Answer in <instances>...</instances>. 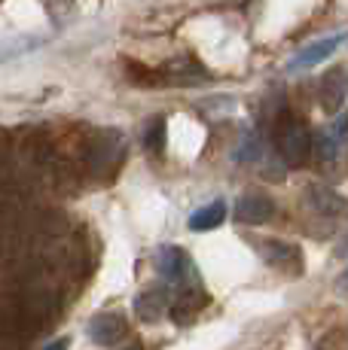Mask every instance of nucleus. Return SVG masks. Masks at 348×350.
<instances>
[{
	"mask_svg": "<svg viewBox=\"0 0 348 350\" xmlns=\"http://www.w3.org/2000/svg\"><path fill=\"white\" fill-rule=\"evenodd\" d=\"M275 217V201L263 192H247L236 204V219L245 226H263Z\"/></svg>",
	"mask_w": 348,
	"mask_h": 350,
	"instance_id": "39448f33",
	"label": "nucleus"
},
{
	"mask_svg": "<svg viewBox=\"0 0 348 350\" xmlns=\"http://www.w3.org/2000/svg\"><path fill=\"white\" fill-rule=\"evenodd\" d=\"M306 204H309L312 213H318V217H324V219H339L348 213V198L324 183H312L309 189H306Z\"/></svg>",
	"mask_w": 348,
	"mask_h": 350,
	"instance_id": "f03ea898",
	"label": "nucleus"
},
{
	"mask_svg": "<svg viewBox=\"0 0 348 350\" xmlns=\"http://www.w3.org/2000/svg\"><path fill=\"white\" fill-rule=\"evenodd\" d=\"M345 40H348V31L333 33V37H324V40H314V43H309L306 49H299L297 55H293V62L287 64V70H306V67H314V64L327 62L339 46H345Z\"/></svg>",
	"mask_w": 348,
	"mask_h": 350,
	"instance_id": "20e7f679",
	"label": "nucleus"
},
{
	"mask_svg": "<svg viewBox=\"0 0 348 350\" xmlns=\"http://www.w3.org/2000/svg\"><path fill=\"white\" fill-rule=\"evenodd\" d=\"M343 250H348V241H345V247H343Z\"/></svg>",
	"mask_w": 348,
	"mask_h": 350,
	"instance_id": "4468645a",
	"label": "nucleus"
},
{
	"mask_svg": "<svg viewBox=\"0 0 348 350\" xmlns=\"http://www.w3.org/2000/svg\"><path fill=\"white\" fill-rule=\"evenodd\" d=\"M343 77H339V70H330L324 77V83H321V107H324L327 113H336L339 107H343Z\"/></svg>",
	"mask_w": 348,
	"mask_h": 350,
	"instance_id": "1a4fd4ad",
	"label": "nucleus"
},
{
	"mask_svg": "<svg viewBox=\"0 0 348 350\" xmlns=\"http://www.w3.org/2000/svg\"><path fill=\"white\" fill-rule=\"evenodd\" d=\"M263 256L278 268V271H293L299 274L303 268V253H299L297 244H287V241H278V238H269L263 244Z\"/></svg>",
	"mask_w": 348,
	"mask_h": 350,
	"instance_id": "423d86ee",
	"label": "nucleus"
},
{
	"mask_svg": "<svg viewBox=\"0 0 348 350\" xmlns=\"http://www.w3.org/2000/svg\"><path fill=\"white\" fill-rule=\"evenodd\" d=\"M71 347V338H58V341H52V345H46L43 350H68Z\"/></svg>",
	"mask_w": 348,
	"mask_h": 350,
	"instance_id": "f8f14e48",
	"label": "nucleus"
},
{
	"mask_svg": "<svg viewBox=\"0 0 348 350\" xmlns=\"http://www.w3.org/2000/svg\"><path fill=\"white\" fill-rule=\"evenodd\" d=\"M339 286H343V289H348V268L343 271V278H339Z\"/></svg>",
	"mask_w": 348,
	"mask_h": 350,
	"instance_id": "ddd939ff",
	"label": "nucleus"
},
{
	"mask_svg": "<svg viewBox=\"0 0 348 350\" xmlns=\"http://www.w3.org/2000/svg\"><path fill=\"white\" fill-rule=\"evenodd\" d=\"M156 268L165 280L177 284V280H184L186 274L192 271V259L180 250V247H162V250L156 253Z\"/></svg>",
	"mask_w": 348,
	"mask_h": 350,
	"instance_id": "0eeeda50",
	"label": "nucleus"
},
{
	"mask_svg": "<svg viewBox=\"0 0 348 350\" xmlns=\"http://www.w3.org/2000/svg\"><path fill=\"white\" fill-rule=\"evenodd\" d=\"M162 144H165V122L162 119H156V122L150 125V131H147V150L159 152L162 150Z\"/></svg>",
	"mask_w": 348,
	"mask_h": 350,
	"instance_id": "9b49d317",
	"label": "nucleus"
},
{
	"mask_svg": "<svg viewBox=\"0 0 348 350\" xmlns=\"http://www.w3.org/2000/svg\"><path fill=\"white\" fill-rule=\"evenodd\" d=\"M89 335H92V341L95 345H101V347H116L119 341L129 335V323H125V317L119 311H104V314H98V317H92L89 320Z\"/></svg>",
	"mask_w": 348,
	"mask_h": 350,
	"instance_id": "7ed1b4c3",
	"label": "nucleus"
},
{
	"mask_svg": "<svg viewBox=\"0 0 348 350\" xmlns=\"http://www.w3.org/2000/svg\"><path fill=\"white\" fill-rule=\"evenodd\" d=\"M223 219H226V204L223 201H211V204L199 207L190 217V228L192 232H211V228H217Z\"/></svg>",
	"mask_w": 348,
	"mask_h": 350,
	"instance_id": "6e6552de",
	"label": "nucleus"
},
{
	"mask_svg": "<svg viewBox=\"0 0 348 350\" xmlns=\"http://www.w3.org/2000/svg\"><path fill=\"white\" fill-rule=\"evenodd\" d=\"M135 308H138V314H144L147 320H156L159 314L165 311V299H162V295L156 293V289H147L144 295H138Z\"/></svg>",
	"mask_w": 348,
	"mask_h": 350,
	"instance_id": "9d476101",
	"label": "nucleus"
},
{
	"mask_svg": "<svg viewBox=\"0 0 348 350\" xmlns=\"http://www.w3.org/2000/svg\"><path fill=\"white\" fill-rule=\"evenodd\" d=\"M312 146H314L312 131L306 128V122H299L297 116H284L275 125V150L287 165H303V161L309 159Z\"/></svg>",
	"mask_w": 348,
	"mask_h": 350,
	"instance_id": "f257e3e1",
	"label": "nucleus"
}]
</instances>
